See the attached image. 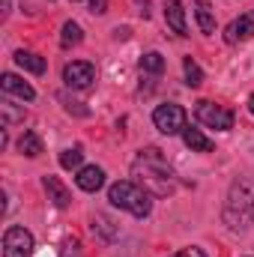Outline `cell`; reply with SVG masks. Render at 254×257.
Instances as JSON below:
<instances>
[{"label": "cell", "mask_w": 254, "mask_h": 257, "mask_svg": "<svg viewBox=\"0 0 254 257\" xmlns=\"http://www.w3.org/2000/svg\"><path fill=\"white\" fill-rule=\"evenodd\" d=\"M18 153L27 156V159H36V156L42 153V141H39V135H36V132H24V135L18 138Z\"/></svg>", "instance_id": "obj_17"}, {"label": "cell", "mask_w": 254, "mask_h": 257, "mask_svg": "<svg viewBox=\"0 0 254 257\" xmlns=\"http://www.w3.org/2000/svg\"><path fill=\"white\" fill-rule=\"evenodd\" d=\"M165 21H168V27L177 36H186V9H183V0H168L165 3Z\"/></svg>", "instance_id": "obj_11"}, {"label": "cell", "mask_w": 254, "mask_h": 257, "mask_svg": "<svg viewBox=\"0 0 254 257\" xmlns=\"http://www.w3.org/2000/svg\"><path fill=\"white\" fill-rule=\"evenodd\" d=\"M194 117H197V123H203V126H209V128H218V132H230L233 128V111H227L224 105L197 102Z\"/></svg>", "instance_id": "obj_5"}, {"label": "cell", "mask_w": 254, "mask_h": 257, "mask_svg": "<svg viewBox=\"0 0 254 257\" xmlns=\"http://www.w3.org/2000/svg\"><path fill=\"white\" fill-rule=\"evenodd\" d=\"M132 177L141 189L153 194V197H168L177 189V180H174V168L168 165V159L162 156L159 147H147L141 150V156L132 162Z\"/></svg>", "instance_id": "obj_1"}, {"label": "cell", "mask_w": 254, "mask_h": 257, "mask_svg": "<svg viewBox=\"0 0 254 257\" xmlns=\"http://www.w3.org/2000/svg\"><path fill=\"white\" fill-rule=\"evenodd\" d=\"M0 87H3L6 96H18L21 102H33V99H36V90H33L27 81H21L18 75H12V72H3V75H0Z\"/></svg>", "instance_id": "obj_9"}, {"label": "cell", "mask_w": 254, "mask_h": 257, "mask_svg": "<svg viewBox=\"0 0 254 257\" xmlns=\"http://www.w3.org/2000/svg\"><path fill=\"white\" fill-rule=\"evenodd\" d=\"M254 36V9L251 12H242L236 21H230L227 24V30H224V39L230 42V45H236V42H245V39H251Z\"/></svg>", "instance_id": "obj_8"}, {"label": "cell", "mask_w": 254, "mask_h": 257, "mask_svg": "<svg viewBox=\"0 0 254 257\" xmlns=\"http://www.w3.org/2000/svg\"><path fill=\"white\" fill-rule=\"evenodd\" d=\"M194 15H197L200 33H212V30H215V15H212L209 0H197V3H194Z\"/></svg>", "instance_id": "obj_16"}, {"label": "cell", "mask_w": 254, "mask_h": 257, "mask_svg": "<svg viewBox=\"0 0 254 257\" xmlns=\"http://www.w3.org/2000/svg\"><path fill=\"white\" fill-rule=\"evenodd\" d=\"M81 159H84L81 147H75V150H63V153H60V168L72 171V168H78V165H81Z\"/></svg>", "instance_id": "obj_22"}, {"label": "cell", "mask_w": 254, "mask_h": 257, "mask_svg": "<svg viewBox=\"0 0 254 257\" xmlns=\"http://www.w3.org/2000/svg\"><path fill=\"white\" fill-rule=\"evenodd\" d=\"M15 63L21 66V69H27V72H33V75H42L48 63H45V57H39V54H33V51H15Z\"/></svg>", "instance_id": "obj_15"}, {"label": "cell", "mask_w": 254, "mask_h": 257, "mask_svg": "<svg viewBox=\"0 0 254 257\" xmlns=\"http://www.w3.org/2000/svg\"><path fill=\"white\" fill-rule=\"evenodd\" d=\"M171 257H206V254H203L200 248L191 245V248H183V251H177V254H171Z\"/></svg>", "instance_id": "obj_25"}, {"label": "cell", "mask_w": 254, "mask_h": 257, "mask_svg": "<svg viewBox=\"0 0 254 257\" xmlns=\"http://www.w3.org/2000/svg\"><path fill=\"white\" fill-rule=\"evenodd\" d=\"M183 72H186V84H189V87H200V84H203V72H200V66L194 63L191 57L183 60Z\"/></svg>", "instance_id": "obj_21"}, {"label": "cell", "mask_w": 254, "mask_h": 257, "mask_svg": "<svg viewBox=\"0 0 254 257\" xmlns=\"http://www.w3.org/2000/svg\"><path fill=\"white\" fill-rule=\"evenodd\" d=\"M33 254V233L24 227H9L3 233V257H30Z\"/></svg>", "instance_id": "obj_6"}, {"label": "cell", "mask_w": 254, "mask_h": 257, "mask_svg": "<svg viewBox=\"0 0 254 257\" xmlns=\"http://www.w3.org/2000/svg\"><path fill=\"white\" fill-rule=\"evenodd\" d=\"M0 120H3V128H9L12 123H24V108H15L9 99L0 105Z\"/></svg>", "instance_id": "obj_18"}, {"label": "cell", "mask_w": 254, "mask_h": 257, "mask_svg": "<svg viewBox=\"0 0 254 257\" xmlns=\"http://www.w3.org/2000/svg\"><path fill=\"white\" fill-rule=\"evenodd\" d=\"M90 12L93 15H105L108 12V0H90Z\"/></svg>", "instance_id": "obj_23"}, {"label": "cell", "mask_w": 254, "mask_h": 257, "mask_svg": "<svg viewBox=\"0 0 254 257\" xmlns=\"http://www.w3.org/2000/svg\"><path fill=\"white\" fill-rule=\"evenodd\" d=\"M183 141H186V147H189L191 153H212V150H215V144H212L200 128H191V126L183 128Z\"/></svg>", "instance_id": "obj_14"}, {"label": "cell", "mask_w": 254, "mask_h": 257, "mask_svg": "<svg viewBox=\"0 0 254 257\" xmlns=\"http://www.w3.org/2000/svg\"><path fill=\"white\" fill-rule=\"evenodd\" d=\"M90 227H93V233H99L105 242H114V239H117V233H120V227L114 224V218H111V215H105V212H96V215L90 218Z\"/></svg>", "instance_id": "obj_13"}, {"label": "cell", "mask_w": 254, "mask_h": 257, "mask_svg": "<svg viewBox=\"0 0 254 257\" xmlns=\"http://www.w3.org/2000/svg\"><path fill=\"white\" fill-rule=\"evenodd\" d=\"M153 123L156 128L162 132V135H183V128H186V111L180 108V105H174V102H168V105H159L156 111H153Z\"/></svg>", "instance_id": "obj_4"}, {"label": "cell", "mask_w": 254, "mask_h": 257, "mask_svg": "<svg viewBox=\"0 0 254 257\" xmlns=\"http://www.w3.org/2000/svg\"><path fill=\"white\" fill-rule=\"evenodd\" d=\"M63 81L75 90H87L96 81V66L87 63V60H72V63L63 66Z\"/></svg>", "instance_id": "obj_7"}, {"label": "cell", "mask_w": 254, "mask_h": 257, "mask_svg": "<svg viewBox=\"0 0 254 257\" xmlns=\"http://www.w3.org/2000/svg\"><path fill=\"white\" fill-rule=\"evenodd\" d=\"M141 69L150 72V75H162V72H165V57H162L159 51H147V54L141 57Z\"/></svg>", "instance_id": "obj_19"}, {"label": "cell", "mask_w": 254, "mask_h": 257, "mask_svg": "<svg viewBox=\"0 0 254 257\" xmlns=\"http://www.w3.org/2000/svg\"><path fill=\"white\" fill-rule=\"evenodd\" d=\"M81 39H84L81 27H78L75 21H66L63 24V36H60V45H63V48H72V45H81Z\"/></svg>", "instance_id": "obj_20"}, {"label": "cell", "mask_w": 254, "mask_h": 257, "mask_svg": "<svg viewBox=\"0 0 254 257\" xmlns=\"http://www.w3.org/2000/svg\"><path fill=\"white\" fill-rule=\"evenodd\" d=\"M248 108H251V114H254V93H251V99H248Z\"/></svg>", "instance_id": "obj_26"}, {"label": "cell", "mask_w": 254, "mask_h": 257, "mask_svg": "<svg viewBox=\"0 0 254 257\" xmlns=\"http://www.w3.org/2000/svg\"><path fill=\"white\" fill-rule=\"evenodd\" d=\"M42 186H45V194H48V200L57 206V209H66L69 203H72V194H69V189H66L63 183L57 180V177H45L42 180Z\"/></svg>", "instance_id": "obj_12"}, {"label": "cell", "mask_w": 254, "mask_h": 257, "mask_svg": "<svg viewBox=\"0 0 254 257\" xmlns=\"http://www.w3.org/2000/svg\"><path fill=\"white\" fill-rule=\"evenodd\" d=\"M75 183H78V189L81 192H99L102 186H105V171L102 168H96V165H90V168H81L78 171V177H75Z\"/></svg>", "instance_id": "obj_10"}, {"label": "cell", "mask_w": 254, "mask_h": 257, "mask_svg": "<svg viewBox=\"0 0 254 257\" xmlns=\"http://www.w3.org/2000/svg\"><path fill=\"white\" fill-rule=\"evenodd\" d=\"M66 111H69V114H78V117H87V114H90L87 108H81V102H66Z\"/></svg>", "instance_id": "obj_24"}, {"label": "cell", "mask_w": 254, "mask_h": 257, "mask_svg": "<svg viewBox=\"0 0 254 257\" xmlns=\"http://www.w3.org/2000/svg\"><path fill=\"white\" fill-rule=\"evenodd\" d=\"M72 3H75V0H72Z\"/></svg>", "instance_id": "obj_27"}, {"label": "cell", "mask_w": 254, "mask_h": 257, "mask_svg": "<svg viewBox=\"0 0 254 257\" xmlns=\"http://www.w3.org/2000/svg\"><path fill=\"white\" fill-rule=\"evenodd\" d=\"M108 200L120 209L132 212L135 218H147L153 212V200H150V192L141 189L135 180H120L108 189Z\"/></svg>", "instance_id": "obj_3"}, {"label": "cell", "mask_w": 254, "mask_h": 257, "mask_svg": "<svg viewBox=\"0 0 254 257\" xmlns=\"http://www.w3.org/2000/svg\"><path fill=\"white\" fill-rule=\"evenodd\" d=\"M221 218H224V224L230 230H248L254 224V183L251 180H236L230 186Z\"/></svg>", "instance_id": "obj_2"}]
</instances>
